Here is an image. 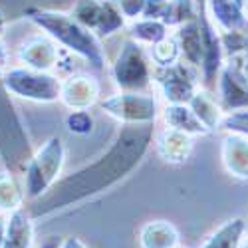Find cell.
<instances>
[{
    "label": "cell",
    "instance_id": "obj_10",
    "mask_svg": "<svg viewBox=\"0 0 248 248\" xmlns=\"http://www.w3.org/2000/svg\"><path fill=\"white\" fill-rule=\"evenodd\" d=\"M60 44L48 34H36L26 38L16 50V58L22 62L26 68L50 72L60 62Z\"/></svg>",
    "mask_w": 248,
    "mask_h": 248
},
{
    "label": "cell",
    "instance_id": "obj_20",
    "mask_svg": "<svg viewBox=\"0 0 248 248\" xmlns=\"http://www.w3.org/2000/svg\"><path fill=\"white\" fill-rule=\"evenodd\" d=\"M177 40H179L181 56L185 58V62L191 64L193 68H201V62H202V36H201L199 20L195 18V20H191V22H185L183 26H179Z\"/></svg>",
    "mask_w": 248,
    "mask_h": 248
},
{
    "label": "cell",
    "instance_id": "obj_31",
    "mask_svg": "<svg viewBox=\"0 0 248 248\" xmlns=\"http://www.w3.org/2000/svg\"><path fill=\"white\" fill-rule=\"evenodd\" d=\"M60 248H86V244L81 242L79 238H76V236H68L66 240H62Z\"/></svg>",
    "mask_w": 248,
    "mask_h": 248
},
{
    "label": "cell",
    "instance_id": "obj_1",
    "mask_svg": "<svg viewBox=\"0 0 248 248\" xmlns=\"http://www.w3.org/2000/svg\"><path fill=\"white\" fill-rule=\"evenodd\" d=\"M153 123L123 125L111 147L88 163L86 167L54 183V187L32 202L30 215L34 218H46L72 204H78L90 197H95L121 183L145 157L153 143Z\"/></svg>",
    "mask_w": 248,
    "mask_h": 248
},
{
    "label": "cell",
    "instance_id": "obj_21",
    "mask_svg": "<svg viewBox=\"0 0 248 248\" xmlns=\"http://www.w3.org/2000/svg\"><path fill=\"white\" fill-rule=\"evenodd\" d=\"M189 108L195 111V115L204 123V127L209 131H215L220 127L224 111L220 108V103L209 93V90H197V93L189 101Z\"/></svg>",
    "mask_w": 248,
    "mask_h": 248
},
{
    "label": "cell",
    "instance_id": "obj_36",
    "mask_svg": "<svg viewBox=\"0 0 248 248\" xmlns=\"http://www.w3.org/2000/svg\"><path fill=\"white\" fill-rule=\"evenodd\" d=\"M8 24V20H6V16H4V12L0 10V34H2V30H4V26Z\"/></svg>",
    "mask_w": 248,
    "mask_h": 248
},
{
    "label": "cell",
    "instance_id": "obj_9",
    "mask_svg": "<svg viewBox=\"0 0 248 248\" xmlns=\"http://www.w3.org/2000/svg\"><path fill=\"white\" fill-rule=\"evenodd\" d=\"M153 78L169 103H189L197 93V74L191 64L177 62L167 68H157Z\"/></svg>",
    "mask_w": 248,
    "mask_h": 248
},
{
    "label": "cell",
    "instance_id": "obj_6",
    "mask_svg": "<svg viewBox=\"0 0 248 248\" xmlns=\"http://www.w3.org/2000/svg\"><path fill=\"white\" fill-rule=\"evenodd\" d=\"M2 81L12 95L36 103H54L62 93V79L58 76L32 68H12L2 76Z\"/></svg>",
    "mask_w": 248,
    "mask_h": 248
},
{
    "label": "cell",
    "instance_id": "obj_29",
    "mask_svg": "<svg viewBox=\"0 0 248 248\" xmlns=\"http://www.w3.org/2000/svg\"><path fill=\"white\" fill-rule=\"evenodd\" d=\"M145 2L147 0H115V4L119 6L121 14L125 18H141L143 16V8H145Z\"/></svg>",
    "mask_w": 248,
    "mask_h": 248
},
{
    "label": "cell",
    "instance_id": "obj_34",
    "mask_svg": "<svg viewBox=\"0 0 248 248\" xmlns=\"http://www.w3.org/2000/svg\"><path fill=\"white\" fill-rule=\"evenodd\" d=\"M6 58H8V54H6V46L2 44V40H0V70L6 66Z\"/></svg>",
    "mask_w": 248,
    "mask_h": 248
},
{
    "label": "cell",
    "instance_id": "obj_18",
    "mask_svg": "<svg viewBox=\"0 0 248 248\" xmlns=\"http://www.w3.org/2000/svg\"><path fill=\"white\" fill-rule=\"evenodd\" d=\"M163 119L169 127L179 129L191 137L211 133L204 127V123L195 115V111L189 108V103H169L163 111Z\"/></svg>",
    "mask_w": 248,
    "mask_h": 248
},
{
    "label": "cell",
    "instance_id": "obj_35",
    "mask_svg": "<svg viewBox=\"0 0 248 248\" xmlns=\"http://www.w3.org/2000/svg\"><path fill=\"white\" fill-rule=\"evenodd\" d=\"M234 2L244 10V14H246V18H248V0H234Z\"/></svg>",
    "mask_w": 248,
    "mask_h": 248
},
{
    "label": "cell",
    "instance_id": "obj_11",
    "mask_svg": "<svg viewBox=\"0 0 248 248\" xmlns=\"http://www.w3.org/2000/svg\"><path fill=\"white\" fill-rule=\"evenodd\" d=\"M218 103L229 113L248 109V78L231 64L222 66L218 74Z\"/></svg>",
    "mask_w": 248,
    "mask_h": 248
},
{
    "label": "cell",
    "instance_id": "obj_16",
    "mask_svg": "<svg viewBox=\"0 0 248 248\" xmlns=\"http://www.w3.org/2000/svg\"><path fill=\"white\" fill-rule=\"evenodd\" d=\"M206 10L220 32H240L248 28V18L234 0H209Z\"/></svg>",
    "mask_w": 248,
    "mask_h": 248
},
{
    "label": "cell",
    "instance_id": "obj_33",
    "mask_svg": "<svg viewBox=\"0 0 248 248\" xmlns=\"http://www.w3.org/2000/svg\"><path fill=\"white\" fill-rule=\"evenodd\" d=\"M4 234H6V218L0 215V248L4 244Z\"/></svg>",
    "mask_w": 248,
    "mask_h": 248
},
{
    "label": "cell",
    "instance_id": "obj_19",
    "mask_svg": "<svg viewBox=\"0 0 248 248\" xmlns=\"http://www.w3.org/2000/svg\"><path fill=\"white\" fill-rule=\"evenodd\" d=\"M141 248H177L179 231L167 220H151L139 232Z\"/></svg>",
    "mask_w": 248,
    "mask_h": 248
},
{
    "label": "cell",
    "instance_id": "obj_32",
    "mask_svg": "<svg viewBox=\"0 0 248 248\" xmlns=\"http://www.w3.org/2000/svg\"><path fill=\"white\" fill-rule=\"evenodd\" d=\"M60 244H62V240H60L58 236H48L38 248H60Z\"/></svg>",
    "mask_w": 248,
    "mask_h": 248
},
{
    "label": "cell",
    "instance_id": "obj_5",
    "mask_svg": "<svg viewBox=\"0 0 248 248\" xmlns=\"http://www.w3.org/2000/svg\"><path fill=\"white\" fill-rule=\"evenodd\" d=\"M111 76L121 92L145 93V90L151 86V79H153L151 62L145 48L131 38L125 40L123 48L119 50L113 62Z\"/></svg>",
    "mask_w": 248,
    "mask_h": 248
},
{
    "label": "cell",
    "instance_id": "obj_12",
    "mask_svg": "<svg viewBox=\"0 0 248 248\" xmlns=\"http://www.w3.org/2000/svg\"><path fill=\"white\" fill-rule=\"evenodd\" d=\"M99 81L86 74H76L62 81L60 101L70 109H90L99 99Z\"/></svg>",
    "mask_w": 248,
    "mask_h": 248
},
{
    "label": "cell",
    "instance_id": "obj_23",
    "mask_svg": "<svg viewBox=\"0 0 248 248\" xmlns=\"http://www.w3.org/2000/svg\"><path fill=\"white\" fill-rule=\"evenodd\" d=\"M246 224L242 218L226 220L220 229L202 244V248H238Z\"/></svg>",
    "mask_w": 248,
    "mask_h": 248
},
{
    "label": "cell",
    "instance_id": "obj_27",
    "mask_svg": "<svg viewBox=\"0 0 248 248\" xmlns=\"http://www.w3.org/2000/svg\"><path fill=\"white\" fill-rule=\"evenodd\" d=\"M66 127L76 135H90L93 131V117L88 109H72L66 117Z\"/></svg>",
    "mask_w": 248,
    "mask_h": 248
},
{
    "label": "cell",
    "instance_id": "obj_24",
    "mask_svg": "<svg viewBox=\"0 0 248 248\" xmlns=\"http://www.w3.org/2000/svg\"><path fill=\"white\" fill-rule=\"evenodd\" d=\"M24 191L14 173L2 171L0 173V209L2 211H16L22 206Z\"/></svg>",
    "mask_w": 248,
    "mask_h": 248
},
{
    "label": "cell",
    "instance_id": "obj_7",
    "mask_svg": "<svg viewBox=\"0 0 248 248\" xmlns=\"http://www.w3.org/2000/svg\"><path fill=\"white\" fill-rule=\"evenodd\" d=\"M99 108L109 117L121 121L123 125H141L155 123L159 115V103L149 93L139 92H121L99 103Z\"/></svg>",
    "mask_w": 248,
    "mask_h": 248
},
{
    "label": "cell",
    "instance_id": "obj_13",
    "mask_svg": "<svg viewBox=\"0 0 248 248\" xmlns=\"http://www.w3.org/2000/svg\"><path fill=\"white\" fill-rule=\"evenodd\" d=\"M155 147L163 161H167L171 165H181L191 157L193 137L167 125L155 135Z\"/></svg>",
    "mask_w": 248,
    "mask_h": 248
},
{
    "label": "cell",
    "instance_id": "obj_14",
    "mask_svg": "<svg viewBox=\"0 0 248 248\" xmlns=\"http://www.w3.org/2000/svg\"><path fill=\"white\" fill-rule=\"evenodd\" d=\"M79 0H0L6 20L28 18L34 12H72Z\"/></svg>",
    "mask_w": 248,
    "mask_h": 248
},
{
    "label": "cell",
    "instance_id": "obj_3",
    "mask_svg": "<svg viewBox=\"0 0 248 248\" xmlns=\"http://www.w3.org/2000/svg\"><path fill=\"white\" fill-rule=\"evenodd\" d=\"M10 95L12 93L6 90L0 78V157L6 169L18 175L26 171V165L32 159V149Z\"/></svg>",
    "mask_w": 248,
    "mask_h": 248
},
{
    "label": "cell",
    "instance_id": "obj_30",
    "mask_svg": "<svg viewBox=\"0 0 248 248\" xmlns=\"http://www.w3.org/2000/svg\"><path fill=\"white\" fill-rule=\"evenodd\" d=\"M169 0H147L145 8H143L141 18H151V20H163L165 12H167Z\"/></svg>",
    "mask_w": 248,
    "mask_h": 248
},
{
    "label": "cell",
    "instance_id": "obj_15",
    "mask_svg": "<svg viewBox=\"0 0 248 248\" xmlns=\"http://www.w3.org/2000/svg\"><path fill=\"white\" fill-rule=\"evenodd\" d=\"M222 163L236 179H248V137L229 133L222 141Z\"/></svg>",
    "mask_w": 248,
    "mask_h": 248
},
{
    "label": "cell",
    "instance_id": "obj_38",
    "mask_svg": "<svg viewBox=\"0 0 248 248\" xmlns=\"http://www.w3.org/2000/svg\"><path fill=\"white\" fill-rule=\"evenodd\" d=\"M177 248H181V246H177Z\"/></svg>",
    "mask_w": 248,
    "mask_h": 248
},
{
    "label": "cell",
    "instance_id": "obj_25",
    "mask_svg": "<svg viewBox=\"0 0 248 248\" xmlns=\"http://www.w3.org/2000/svg\"><path fill=\"white\" fill-rule=\"evenodd\" d=\"M197 18V6L195 0H169L167 12L163 16V22L171 26H183L185 22H191Z\"/></svg>",
    "mask_w": 248,
    "mask_h": 248
},
{
    "label": "cell",
    "instance_id": "obj_22",
    "mask_svg": "<svg viewBox=\"0 0 248 248\" xmlns=\"http://www.w3.org/2000/svg\"><path fill=\"white\" fill-rule=\"evenodd\" d=\"M169 36V26L163 20H151V18H139L129 28V38L139 44L155 46L157 42Z\"/></svg>",
    "mask_w": 248,
    "mask_h": 248
},
{
    "label": "cell",
    "instance_id": "obj_4",
    "mask_svg": "<svg viewBox=\"0 0 248 248\" xmlns=\"http://www.w3.org/2000/svg\"><path fill=\"white\" fill-rule=\"evenodd\" d=\"M64 159H66L64 141L58 135L50 137L38 149V153L32 155L24 171V189L30 201L40 199L54 187L58 175L62 173V167H64Z\"/></svg>",
    "mask_w": 248,
    "mask_h": 248
},
{
    "label": "cell",
    "instance_id": "obj_26",
    "mask_svg": "<svg viewBox=\"0 0 248 248\" xmlns=\"http://www.w3.org/2000/svg\"><path fill=\"white\" fill-rule=\"evenodd\" d=\"M181 58V46L177 34L175 36H167L161 42H157L155 46H151V60L157 64V68H167L177 64Z\"/></svg>",
    "mask_w": 248,
    "mask_h": 248
},
{
    "label": "cell",
    "instance_id": "obj_8",
    "mask_svg": "<svg viewBox=\"0 0 248 248\" xmlns=\"http://www.w3.org/2000/svg\"><path fill=\"white\" fill-rule=\"evenodd\" d=\"M197 20L201 26L202 36V62H201V72H202V84L206 90H213L218 84V74L222 70V38L217 32L215 24L209 20L206 14V4L201 2L197 10Z\"/></svg>",
    "mask_w": 248,
    "mask_h": 248
},
{
    "label": "cell",
    "instance_id": "obj_2",
    "mask_svg": "<svg viewBox=\"0 0 248 248\" xmlns=\"http://www.w3.org/2000/svg\"><path fill=\"white\" fill-rule=\"evenodd\" d=\"M32 24L54 38L60 46L84 58L95 70L106 68V52L99 38L79 24L70 12H34L28 16Z\"/></svg>",
    "mask_w": 248,
    "mask_h": 248
},
{
    "label": "cell",
    "instance_id": "obj_17",
    "mask_svg": "<svg viewBox=\"0 0 248 248\" xmlns=\"http://www.w3.org/2000/svg\"><path fill=\"white\" fill-rule=\"evenodd\" d=\"M34 242V224L32 215L16 209L6 220V234L2 248H32Z\"/></svg>",
    "mask_w": 248,
    "mask_h": 248
},
{
    "label": "cell",
    "instance_id": "obj_28",
    "mask_svg": "<svg viewBox=\"0 0 248 248\" xmlns=\"http://www.w3.org/2000/svg\"><path fill=\"white\" fill-rule=\"evenodd\" d=\"M218 129L248 137V109H240V111H232L229 115H224Z\"/></svg>",
    "mask_w": 248,
    "mask_h": 248
},
{
    "label": "cell",
    "instance_id": "obj_37",
    "mask_svg": "<svg viewBox=\"0 0 248 248\" xmlns=\"http://www.w3.org/2000/svg\"><path fill=\"white\" fill-rule=\"evenodd\" d=\"M238 248H248V236L240 240V244H238Z\"/></svg>",
    "mask_w": 248,
    "mask_h": 248
}]
</instances>
